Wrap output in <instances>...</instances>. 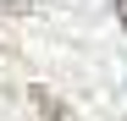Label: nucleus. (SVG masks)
<instances>
[{"label": "nucleus", "instance_id": "1", "mask_svg": "<svg viewBox=\"0 0 127 121\" xmlns=\"http://www.w3.org/2000/svg\"><path fill=\"white\" fill-rule=\"evenodd\" d=\"M33 110H39V121H77L66 105H61V99L50 94V88H33Z\"/></svg>", "mask_w": 127, "mask_h": 121}, {"label": "nucleus", "instance_id": "2", "mask_svg": "<svg viewBox=\"0 0 127 121\" xmlns=\"http://www.w3.org/2000/svg\"><path fill=\"white\" fill-rule=\"evenodd\" d=\"M116 17H122V28H127V0H116Z\"/></svg>", "mask_w": 127, "mask_h": 121}, {"label": "nucleus", "instance_id": "3", "mask_svg": "<svg viewBox=\"0 0 127 121\" xmlns=\"http://www.w3.org/2000/svg\"><path fill=\"white\" fill-rule=\"evenodd\" d=\"M0 6H6V11H17V6H22V0H0Z\"/></svg>", "mask_w": 127, "mask_h": 121}]
</instances>
